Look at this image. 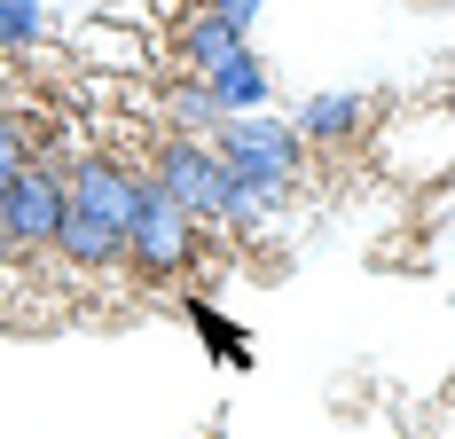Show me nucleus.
<instances>
[{"mask_svg":"<svg viewBox=\"0 0 455 439\" xmlns=\"http://www.w3.org/2000/svg\"><path fill=\"white\" fill-rule=\"evenodd\" d=\"M212 94H220L228 118H251V110H267V102H275V71L251 55V47H243V55L220 71V79H212Z\"/></svg>","mask_w":455,"mask_h":439,"instance_id":"nucleus-11","label":"nucleus"},{"mask_svg":"<svg viewBox=\"0 0 455 439\" xmlns=\"http://www.w3.org/2000/svg\"><path fill=\"white\" fill-rule=\"evenodd\" d=\"M63 180H71V204L79 212H94L102 227H134L141 196H149V173H141V157H126V149H79L71 165H63Z\"/></svg>","mask_w":455,"mask_h":439,"instance_id":"nucleus-4","label":"nucleus"},{"mask_svg":"<svg viewBox=\"0 0 455 439\" xmlns=\"http://www.w3.org/2000/svg\"><path fill=\"white\" fill-rule=\"evenodd\" d=\"M196 259H204V220H188L181 204L149 180L134 227H126V267H134L141 283H173V275H188Z\"/></svg>","mask_w":455,"mask_h":439,"instance_id":"nucleus-2","label":"nucleus"},{"mask_svg":"<svg viewBox=\"0 0 455 439\" xmlns=\"http://www.w3.org/2000/svg\"><path fill=\"white\" fill-rule=\"evenodd\" d=\"M55 251H63V267H79V275H102V267H126V235L102 227L94 212H79V204H63Z\"/></svg>","mask_w":455,"mask_h":439,"instance_id":"nucleus-8","label":"nucleus"},{"mask_svg":"<svg viewBox=\"0 0 455 439\" xmlns=\"http://www.w3.org/2000/svg\"><path fill=\"white\" fill-rule=\"evenodd\" d=\"M157 118H165V133H196V141H212L228 110H220V94H212V79L173 71V87L157 94Z\"/></svg>","mask_w":455,"mask_h":439,"instance_id":"nucleus-9","label":"nucleus"},{"mask_svg":"<svg viewBox=\"0 0 455 439\" xmlns=\"http://www.w3.org/2000/svg\"><path fill=\"white\" fill-rule=\"evenodd\" d=\"M47 32H55L47 0H0V55H32L47 47Z\"/></svg>","mask_w":455,"mask_h":439,"instance_id":"nucleus-13","label":"nucleus"},{"mask_svg":"<svg viewBox=\"0 0 455 439\" xmlns=\"http://www.w3.org/2000/svg\"><path fill=\"white\" fill-rule=\"evenodd\" d=\"M369 126H377V94H362V87L307 94V102L291 110V133H299L307 149H354Z\"/></svg>","mask_w":455,"mask_h":439,"instance_id":"nucleus-7","label":"nucleus"},{"mask_svg":"<svg viewBox=\"0 0 455 439\" xmlns=\"http://www.w3.org/2000/svg\"><path fill=\"white\" fill-rule=\"evenodd\" d=\"M63 204H71L63 165H55V157H32L24 173L0 188V243H16V251H55Z\"/></svg>","mask_w":455,"mask_h":439,"instance_id":"nucleus-3","label":"nucleus"},{"mask_svg":"<svg viewBox=\"0 0 455 439\" xmlns=\"http://www.w3.org/2000/svg\"><path fill=\"white\" fill-rule=\"evenodd\" d=\"M235 55H243V24H228L220 8H204V0L165 24V63L188 71V79H220Z\"/></svg>","mask_w":455,"mask_h":439,"instance_id":"nucleus-6","label":"nucleus"},{"mask_svg":"<svg viewBox=\"0 0 455 439\" xmlns=\"http://www.w3.org/2000/svg\"><path fill=\"white\" fill-rule=\"evenodd\" d=\"M141 173L157 180L188 220H204V227H212V212H220V173H228L212 141H196V133H157V141H149V157H141Z\"/></svg>","mask_w":455,"mask_h":439,"instance_id":"nucleus-5","label":"nucleus"},{"mask_svg":"<svg viewBox=\"0 0 455 439\" xmlns=\"http://www.w3.org/2000/svg\"><path fill=\"white\" fill-rule=\"evenodd\" d=\"M71 55L94 63V71H149V47H141L134 32H118V8H102L94 24H79V32H71Z\"/></svg>","mask_w":455,"mask_h":439,"instance_id":"nucleus-10","label":"nucleus"},{"mask_svg":"<svg viewBox=\"0 0 455 439\" xmlns=\"http://www.w3.org/2000/svg\"><path fill=\"white\" fill-rule=\"evenodd\" d=\"M32 157H55V149H47V126H40V118H24L16 102H0V188L24 173ZM55 165H63V157H55Z\"/></svg>","mask_w":455,"mask_h":439,"instance_id":"nucleus-12","label":"nucleus"},{"mask_svg":"<svg viewBox=\"0 0 455 439\" xmlns=\"http://www.w3.org/2000/svg\"><path fill=\"white\" fill-rule=\"evenodd\" d=\"M212 149H220L251 188H267L275 204H283L291 188H307V141L291 133V118H267V110H251V118H220Z\"/></svg>","mask_w":455,"mask_h":439,"instance_id":"nucleus-1","label":"nucleus"}]
</instances>
